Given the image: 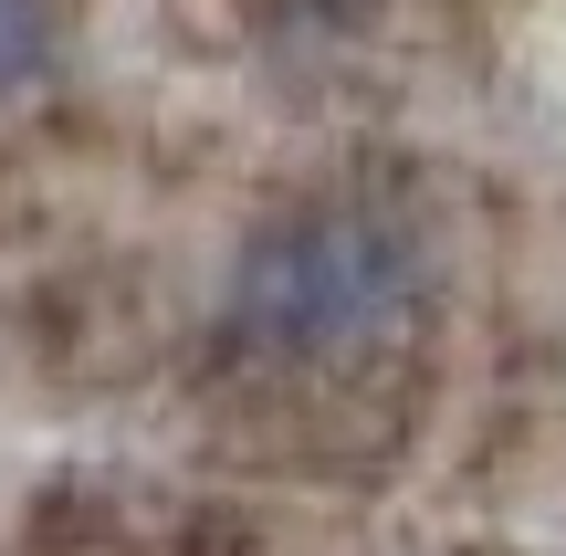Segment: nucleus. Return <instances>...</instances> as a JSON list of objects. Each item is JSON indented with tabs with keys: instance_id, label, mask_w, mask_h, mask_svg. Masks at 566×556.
<instances>
[{
	"instance_id": "f257e3e1",
	"label": "nucleus",
	"mask_w": 566,
	"mask_h": 556,
	"mask_svg": "<svg viewBox=\"0 0 566 556\" xmlns=\"http://www.w3.org/2000/svg\"><path fill=\"white\" fill-rule=\"evenodd\" d=\"M430 252L388 200H304L273 210L231 263V336L273 368L378 357L420 315Z\"/></svg>"
},
{
	"instance_id": "f03ea898",
	"label": "nucleus",
	"mask_w": 566,
	"mask_h": 556,
	"mask_svg": "<svg viewBox=\"0 0 566 556\" xmlns=\"http://www.w3.org/2000/svg\"><path fill=\"white\" fill-rule=\"evenodd\" d=\"M63 53V0H0V95L42 84Z\"/></svg>"
}]
</instances>
